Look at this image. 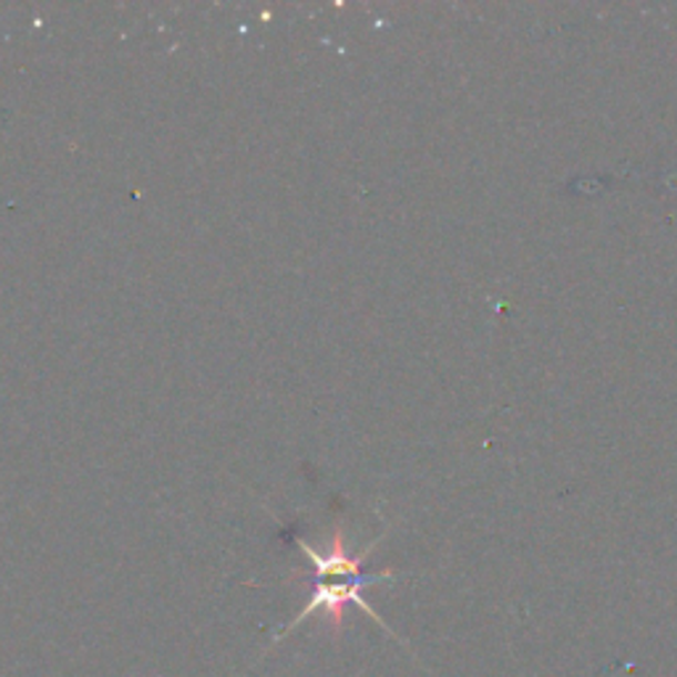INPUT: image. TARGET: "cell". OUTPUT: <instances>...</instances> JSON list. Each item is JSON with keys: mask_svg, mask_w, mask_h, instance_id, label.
Wrapping results in <instances>:
<instances>
[{"mask_svg": "<svg viewBox=\"0 0 677 677\" xmlns=\"http://www.w3.org/2000/svg\"><path fill=\"white\" fill-rule=\"evenodd\" d=\"M297 545L302 548L305 556L310 558V564L316 566L318 583H320V579L326 583L328 577H345V579L360 577L362 561L371 556V551L376 548V545H379V540H373V543L368 545V548L362 553H358V556H352V553L347 551L345 530H334V537H331V543H328L326 551H316L312 545H307L305 540H297Z\"/></svg>", "mask_w": 677, "mask_h": 677, "instance_id": "2", "label": "cell"}, {"mask_svg": "<svg viewBox=\"0 0 677 677\" xmlns=\"http://www.w3.org/2000/svg\"><path fill=\"white\" fill-rule=\"evenodd\" d=\"M398 574L394 572H376V574H360V577H352V579H345V583H316V587H312L310 598H307V604L302 606V612L294 617L289 625H284L280 630L273 635V643H278L284 635H289L294 627H299L307 617H312L316 612H324L326 614V622H328V630H331L334 638H341V630H345V612L347 606L355 604L358 608H362V612L371 617L376 625H381L384 630L392 635V638H398L402 646L408 648V643L400 638L398 633L392 630V627L387 625L384 619L376 614V608L368 604L366 598H362V587L368 585H376V583H384V579H394Z\"/></svg>", "mask_w": 677, "mask_h": 677, "instance_id": "1", "label": "cell"}]
</instances>
